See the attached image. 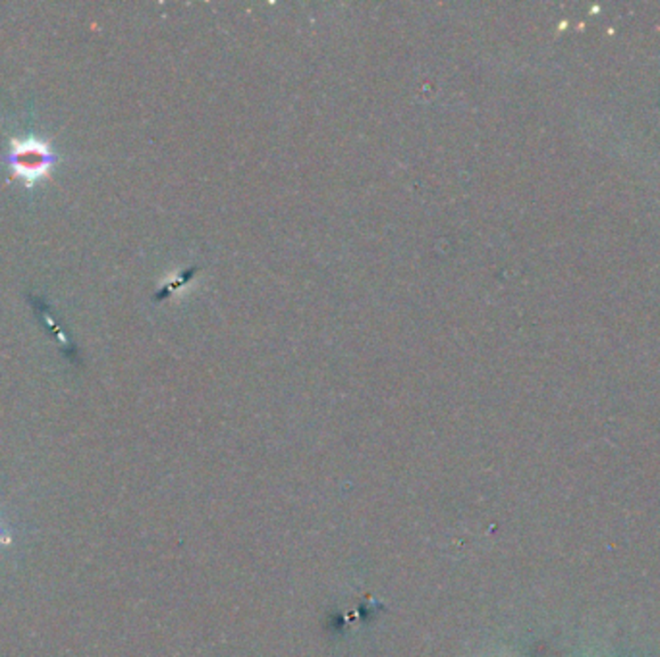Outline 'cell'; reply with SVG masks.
<instances>
[{
    "label": "cell",
    "instance_id": "obj_1",
    "mask_svg": "<svg viewBox=\"0 0 660 657\" xmlns=\"http://www.w3.org/2000/svg\"><path fill=\"white\" fill-rule=\"evenodd\" d=\"M6 162L16 178H20L28 187H33L49 175L53 164L56 162V155L46 141L37 137H16L10 141Z\"/></svg>",
    "mask_w": 660,
    "mask_h": 657
},
{
    "label": "cell",
    "instance_id": "obj_2",
    "mask_svg": "<svg viewBox=\"0 0 660 657\" xmlns=\"http://www.w3.org/2000/svg\"><path fill=\"white\" fill-rule=\"evenodd\" d=\"M10 538V534H8V531H6V528L3 526V524H0V544H3V542H6V539Z\"/></svg>",
    "mask_w": 660,
    "mask_h": 657
}]
</instances>
